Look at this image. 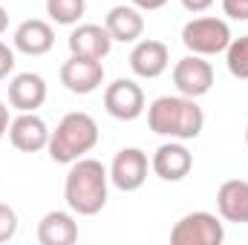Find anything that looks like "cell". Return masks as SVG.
Returning a JSON list of instances; mask_svg holds the SVG:
<instances>
[{"label": "cell", "instance_id": "6da1fadb", "mask_svg": "<svg viewBox=\"0 0 248 245\" xmlns=\"http://www.w3.org/2000/svg\"><path fill=\"white\" fill-rule=\"evenodd\" d=\"M110 196V170L98 159H75L63 179L66 208L78 216H95L104 211Z\"/></svg>", "mask_w": 248, "mask_h": 245}, {"label": "cell", "instance_id": "7a4b0ae2", "mask_svg": "<svg viewBox=\"0 0 248 245\" xmlns=\"http://www.w3.org/2000/svg\"><path fill=\"white\" fill-rule=\"evenodd\" d=\"M147 127L156 136L190 141L199 138L205 130V113L196 104V98L187 95H159L147 107Z\"/></svg>", "mask_w": 248, "mask_h": 245}, {"label": "cell", "instance_id": "3957f363", "mask_svg": "<svg viewBox=\"0 0 248 245\" xmlns=\"http://www.w3.org/2000/svg\"><path fill=\"white\" fill-rule=\"evenodd\" d=\"M98 138H101V130H98L95 119L90 113L75 110V113H66L55 124V130L49 133L46 150L55 165H72L75 159H84L87 153H93Z\"/></svg>", "mask_w": 248, "mask_h": 245}, {"label": "cell", "instance_id": "277c9868", "mask_svg": "<svg viewBox=\"0 0 248 245\" xmlns=\"http://www.w3.org/2000/svg\"><path fill=\"white\" fill-rule=\"evenodd\" d=\"M231 26L228 20L222 17H193L182 26V44L190 55H202V58H211V55H222L231 44Z\"/></svg>", "mask_w": 248, "mask_h": 245}, {"label": "cell", "instance_id": "5b68a950", "mask_svg": "<svg viewBox=\"0 0 248 245\" xmlns=\"http://www.w3.org/2000/svg\"><path fill=\"white\" fill-rule=\"evenodd\" d=\"M225 240L222 216L211 211H190L170 228L173 245H219Z\"/></svg>", "mask_w": 248, "mask_h": 245}, {"label": "cell", "instance_id": "8992f818", "mask_svg": "<svg viewBox=\"0 0 248 245\" xmlns=\"http://www.w3.org/2000/svg\"><path fill=\"white\" fill-rule=\"evenodd\" d=\"M104 110L113 119H119V122H136L147 110L141 84H136L133 78H116L113 84H107V90H104Z\"/></svg>", "mask_w": 248, "mask_h": 245}, {"label": "cell", "instance_id": "52a82bcc", "mask_svg": "<svg viewBox=\"0 0 248 245\" xmlns=\"http://www.w3.org/2000/svg\"><path fill=\"white\" fill-rule=\"evenodd\" d=\"M107 170H110V184H116L124 193H133V190H139L147 182L150 159H147V153L141 147H122L113 156V165Z\"/></svg>", "mask_w": 248, "mask_h": 245}, {"label": "cell", "instance_id": "ba28073f", "mask_svg": "<svg viewBox=\"0 0 248 245\" xmlns=\"http://www.w3.org/2000/svg\"><path fill=\"white\" fill-rule=\"evenodd\" d=\"M173 87L179 95L202 98L214 87V66L202 55H185L173 63Z\"/></svg>", "mask_w": 248, "mask_h": 245}, {"label": "cell", "instance_id": "9c48e42d", "mask_svg": "<svg viewBox=\"0 0 248 245\" xmlns=\"http://www.w3.org/2000/svg\"><path fill=\"white\" fill-rule=\"evenodd\" d=\"M150 170L162 179V182H182L187 173L193 170V153L187 150L185 141H165L153 150L150 156Z\"/></svg>", "mask_w": 248, "mask_h": 245}, {"label": "cell", "instance_id": "30bf717a", "mask_svg": "<svg viewBox=\"0 0 248 245\" xmlns=\"http://www.w3.org/2000/svg\"><path fill=\"white\" fill-rule=\"evenodd\" d=\"M61 84L72 95H90L104 84V63L95 58L69 55L61 63Z\"/></svg>", "mask_w": 248, "mask_h": 245}, {"label": "cell", "instance_id": "8fae6325", "mask_svg": "<svg viewBox=\"0 0 248 245\" xmlns=\"http://www.w3.org/2000/svg\"><path fill=\"white\" fill-rule=\"evenodd\" d=\"M113 38L107 32V26L101 23H75V29L69 32L66 38V46H69V55H81V58H95V61H104L113 49Z\"/></svg>", "mask_w": 248, "mask_h": 245}, {"label": "cell", "instance_id": "7c38bea8", "mask_svg": "<svg viewBox=\"0 0 248 245\" xmlns=\"http://www.w3.org/2000/svg\"><path fill=\"white\" fill-rule=\"evenodd\" d=\"M127 61H130V69H133L136 78L153 81V78L165 75V69L170 66V49H168L162 41L144 38V41H136V44H133Z\"/></svg>", "mask_w": 248, "mask_h": 245}, {"label": "cell", "instance_id": "4fadbf2b", "mask_svg": "<svg viewBox=\"0 0 248 245\" xmlns=\"http://www.w3.org/2000/svg\"><path fill=\"white\" fill-rule=\"evenodd\" d=\"M49 124L44 122L38 113H20L9 124V141L20 153H41L49 144Z\"/></svg>", "mask_w": 248, "mask_h": 245}, {"label": "cell", "instance_id": "5bb4252c", "mask_svg": "<svg viewBox=\"0 0 248 245\" xmlns=\"http://www.w3.org/2000/svg\"><path fill=\"white\" fill-rule=\"evenodd\" d=\"M12 46L29 58H41L55 46V29H52V23H46L41 17H29L15 29Z\"/></svg>", "mask_w": 248, "mask_h": 245}, {"label": "cell", "instance_id": "9a60e30c", "mask_svg": "<svg viewBox=\"0 0 248 245\" xmlns=\"http://www.w3.org/2000/svg\"><path fill=\"white\" fill-rule=\"evenodd\" d=\"M46 101V81L38 72H17L9 81V104L17 113H38Z\"/></svg>", "mask_w": 248, "mask_h": 245}, {"label": "cell", "instance_id": "2e32d148", "mask_svg": "<svg viewBox=\"0 0 248 245\" xmlns=\"http://www.w3.org/2000/svg\"><path fill=\"white\" fill-rule=\"evenodd\" d=\"M217 214L222 222L248 225V182L246 179H228L217 190Z\"/></svg>", "mask_w": 248, "mask_h": 245}, {"label": "cell", "instance_id": "e0dca14e", "mask_svg": "<svg viewBox=\"0 0 248 245\" xmlns=\"http://www.w3.org/2000/svg\"><path fill=\"white\" fill-rule=\"evenodd\" d=\"M104 26L110 32L113 41L119 44H136L141 35H144V17H141V9H136L133 3L130 6H113L104 17Z\"/></svg>", "mask_w": 248, "mask_h": 245}, {"label": "cell", "instance_id": "ac0fdd59", "mask_svg": "<svg viewBox=\"0 0 248 245\" xmlns=\"http://www.w3.org/2000/svg\"><path fill=\"white\" fill-rule=\"evenodd\" d=\"M78 240V222L72 211H49L38 222L41 245H72Z\"/></svg>", "mask_w": 248, "mask_h": 245}, {"label": "cell", "instance_id": "d6986e66", "mask_svg": "<svg viewBox=\"0 0 248 245\" xmlns=\"http://www.w3.org/2000/svg\"><path fill=\"white\" fill-rule=\"evenodd\" d=\"M87 12V0H46V15L55 26H75Z\"/></svg>", "mask_w": 248, "mask_h": 245}, {"label": "cell", "instance_id": "ffe728a7", "mask_svg": "<svg viewBox=\"0 0 248 245\" xmlns=\"http://www.w3.org/2000/svg\"><path fill=\"white\" fill-rule=\"evenodd\" d=\"M222 55H225L228 72L234 78H240V81H248V35L231 38V44H228V49Z\"/></svg>", "mask_w": 248, "mask_h": 245}, {"label": "cell", "instance_id": "44dd1931", "mask_svg": "<svg viewBox=\"0 0 248 245\" xmlns=\"http://www.w3.org/2000/svg\"><path fill=\"white\" fill-rule=\"evenodd\" d=\"M15 234H17V214H15V208L0 202V243L15 240Z\"/></svg>", "mask_w": 248, "mask_h": 245}, {"label": "cell", "instance_id": "7402d4cb", "mask_svg": "<svg viewBox=\"0 0 248 245\" xmlns=\"http://www.w3.org/2000/svg\"><path fill=\"white\" fill-rule=\"evenodd\" d=\"M222 15L231 20H248V0H222Z\"/></svg>", "mask_w": 248, "mask_h": 245}, {"label": "cell", "instance_id": "603a6c76", "mask_svg": "<svg viewBox=\"0 0 248 245\" xmlns=\"http://www.w3.org/2000/svg\"><path fill=\"white\" fill-rule=\"evenodd\" d=\"M15 72V46L0 41V81H6Z\"/></svg>", "mask_w": 248, "mask_h": 245}, {"label": "cell", "instance_id": "cb8c5ba5", "mask_svg": "<svg viewBox=\"0 0 248 245\" xmlns=\"http://www.w3.org/2000/svg\"><path fill=\"white\" fill-rule=\"evenodd\" d=\"M179 3L185 6L190 15H202V12H208L214 6V0H179Z\"/></svg>", "mask_w": 248, "mask_h": 245}, {"label": "cell", "instance_id": "d4e9b609", "mask_svg": "<svg viewBox=\"0 0 248 245\" xmlns=\"http://www.w3.org/2000/svg\"><path fill=\"white\" fill-rule=\"evenodd\" d=\"M136 9H141V12H156V9H165L168 6V0H130Z\"/></svg>", "mask_w": 248, "mask_h": 245}, {"label": "cell", "instance_id": "484cf974", "mask_svg": "<svg viewBox=\"0 0 248 245\" xmlns=\"http://www.w3.org/2000/svg\"><path fill=\"white\" fill-rule=\"evenodd\" d=\"M9 124H12V119H9V107L0 101V141L9 136Z\"/></svg>", "mask_w": 248, "mask_h": 245}, {"label": "cell", "instance_id": "4316f807", "mask_svg": "<svg viewBox=\"0 0 248 245\" xmlns=\"http://www.w3.org/2000/svg\"><path fill=\"white\" fill-rule=\"evenodd\" d=\"M9 29V12H6V6H0V35Z\"/></svg>", "mask_w": 248, "mask_h": 245}, {"label": "cell", "instance_id": "83f0119b", "mask_svg": "<svg viewBox=\"0 0 248 245\" xmlns=\"http://www.w3.org/2000/svg\"><path fill=\"white\" fill-rule=\"evenodd\" d=\"M246 144H248V124H246Z\"/></svg>", "mask_w": 248, "mask_h": 245}]
</instances>
